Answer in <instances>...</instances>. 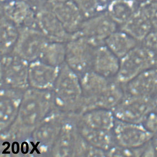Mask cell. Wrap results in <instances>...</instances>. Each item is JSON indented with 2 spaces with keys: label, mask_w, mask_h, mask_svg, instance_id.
Instances as JSON below:
<instances>
[{
  "label": "cell",
  "mask_w": 157,
  "mask_h": 157,
  "mask_svg": "<svg viewBox=\"0 0 157 157\" xmlns=\"http://www.w3.org/2000/svg\"><path fill=\"white\" fill-rule=\"evenodd\" d=\"M49 41L37 26L20 28L17 41L12 53L30 63L40 59Z\"/></svg>",
  "instance_id": "cell-9"
},
{
  "label": "cell",
  "mask_w": 157,
  "mask_h": 157,
  "mask_svg": "<svg viewBox=\"0 0 157 157\" xmlns=\"http://www.w3.org/2000/svg\"><path fill=\"white\" fill-rule=\"evenodd\" d=\"M29 63L13 53L1 56V88L26 90Z\"/></svg>",
  "instance_id": "cell-6"
},
{
  "label": "cell",
  "mask_w": 157,
  "mask_h": 157,
  "mask_svg": "<svg viewBox=\"0 0 157 157\" xmlns=\"http://www.w3.org/2000/svg\"><path fill=\"white\" fill-rule=\"evenodd\" d=\"M56 108L52 90L28 88L23 94L15 122L6 133L1 135V141L27 142L38 124Z\"/></svg>",
  "instance_id": "cell-1"
},
{
  "label": "cell",
  "mask_w": 157,
  "mask_h": 157,
  "mask_svg": "<svg viewBox=\"0 0 157 157\" xmlns=\"http://www.w3.org/2000/svg\"><path fill=\"white\" fill-rule=\"evenodd\" d=\"M125 94L132 96L155 97L157 67L147 70L123 86Z\"/></svg>",
  "instance_id": "cell-18"
},
{
  "label": "cell",
  "mask_w": 157,
  "mask_h": 157,
  "mask_svg": "<svg viewBox=\"0 0 157 157\" xmlns=\"http://www.w3.org/2000/svg\"><path fill=\"white\" fill-rule=\"evenodd\" d=\"M68 1V0H48L47 3H48V4H53V3L64 2V1Z\"/></svg>",
  "instance_id": "cell-35"
},
{
  "label": "cell",
  "mask_w": 157,
  "mask_h": 157,
  "mask_svg": "<svg viewBox=\"0 0 157 157\" xmlns=\"http://www.w3.org/2000/svg\"><path fill=\"white\" fill-rule=\"evenodd\" d=\"M144 147L132 149L116 144L107 152V157H142Z\"/></svg>",
  "instance_id": "cell-28"
},
{
  "label": "cell",
  "mask_w": 157,
  "mask_h": 157,
  "mask_svg": "<svg viewBox=\"0 0 157 157\" xmlns=\"http://www.w3.org/2000/svg\"><path fill=\"white\" fill-rule=\"evenodd\" d=\"M140 44L130 35L119 29L112 33L105 41V45L119 59Z\"/></svg>",
  "instance_id": "cell-22"
},
{
  "label": "cell",
  "mask_w": 157,
  "mask_h": 157,
  "mask_svg": "<svg viewBox=\"0 0 157 157\" xmlns=\"http://www.w3.org/2000/svg\"><path fill=\"white\" fill-rule=\"evenodd\" d=\"M0 30L1 56L11 53L17 41L20 29L11 21L1 15Z\"/></svg>",
  "instance_id": "cell-25"
},
{
  "label": "cell",
  "mask_w": 157,
  "mask_h": 157,
  "mask_svg": "<svg viewBox=\"0 0 157 157\" xmlns=\"http://www.w3.org/2000/svg\"><path fill=\"white\" fill-rule=\"evenodd\" d=\"M120 59L103 44L96 48L92 71L107 78L116 77L119 71Z\"/></svg>",
  "instance_id": "cell-19"
},
{
  "label": "cell",
  "mask_w": 157,
  "mask_h": 157,
  "mask_svg": "<svg viewBox=\"0 0 157 157\" xmlns=\"http://www.w3.org/2000/svg\"><path fill=\"white\" fill-rule=\"evenodd\" d=\"M50 156L55 157H107L105 151L90 145L79 132L77 114H68Z\"/></svg>",
  "instance_id": "cell-2"
},
{
  "label": "cell",
  "mask_w": 157,
  "mask_h": 157,
  "mask_svg": "<svg viewBox=\"0 0 157 157\" xmlns=\"http://www.w3.org/2000/svg\"><path fill=\"white\" fill-rule=\"evenodd\" d=\"M119 29L128 33L140 44L153 28L148 18L138 9L129 20L119 27Z\"/></svg>",
  "instance_id": "cell-23"
},
{
  "label": "cell",
  "mask_w": 157,
  "mask_h": 157,
  "mask_svg": "<svg viewBox=\"0 0 157 157\" xmlns=\"http://www.w3.org/2000/svg\"><path fill=\"white\" fill-rule=\"evenodd\" d=\"M66 43L49 41L41 53L39 59L53 67H61L66 63Z\"/></svg>",
  "instance_id": "cell-26"
},
{
  "label": "cell",
  "mask_w": 157,
  "mask_h": 157,
  "mask_svg": "<svg viewBox=\"0 0 157 157\" xmlns=\"http://www.w3.org/2000/svg\"><path fill=\"white\" fill-rule=\"evenodd\" d=\"M155 1H157V0H155Z\"/></svg>",
  "instance_id": "cell-39"
},
{
  "label": "cell",
  "mask_w": 157,
  "mask_h": 157,
  "mask_svg": "<svg viewBox=\"0 0 157 157\" xmlns=\"http://www.w3.org/2000/svg\"><path fill=\"white\" fill-rule=\"evenodd\" d=\"M139 9L144 14L153 29H157V1L146 0L140 3Z\"/></svg>",
  "instance_id": "cell-27"
},
{
  "label": "cell",
  "mask_w": 157,
  "mask_h": 157,
  "mask_svg": "<svg viewBox=\"0 0 157 157\" xmlns=\"http://www.w3.org/2000/svg\"><path fill=\"white\" fill-rule=\"evenodd\" d=\"M56 107L67 114H80L83 93L80 77L66 63L60 67L52 90Z\"/></svg>",
  "instance_id": "cell-3"
},
{
  "label": "cell",
  "mask_w": 157,
  "mask_h": 157,
  "mask_svg": "<svg viewBox=\"0 0 157 157\" xmlns=\"http://www.w3.org/2000/svg\"><path fill=\"white\" fill-rule=\"evenodd\" d=\"M143 125L153 136L157 134V111L153 110L146 117L142 123Z\"/></svg>",
  "instance_id": "cell-31"
},
{
  "label": "cell",
  "mask_w": 157,
  "mask_h": 157,
  "mask_svg": "<svg viewBox=\"0 0 157 157\" xmlns=\"http://www.w3.org/2000/svg\"><path fill=\"white\" fill-rule=\"evenodd\" d=\"M1 2H6V1H11V0H1Z\"/></svg>",
  "instance_id": "cell-37"
},
{
  "label": "cell",
  "mask_w": 157,
  "mask_h": 157,
  "mask_svg": "<svg viewBox=\"0 0 157 157\" xmlns=\"http://www.w3.org/2000/svg\"><path fill=\"white\" fill-rule=\"evenodd\" d=\"M113 133L117 145L128 148L143 147L153 137L142 123L128 122L117 119Z\"/></svg>",
  "instance_id": "cell-11"
},
{
  "label": "cell",
  "mask_w": 157,
  "mask_h": 157,
  "mask_svg": "<svg viewBox=\"0 0 157 157\" xmlns=\"http://www.w3.org/2000/svg\"><path fill=\"white\" fill-rule=\"evenodd\" d=\"M135 1H136L137 2H138V3H140V2H144V1H145L146 0H134Z\"/></svg>",
  "instance_id": "cell-36"
},
{
  "label": "cell",
  "mask_w": 157,
  "mask_h": 157,
  "mask_svg": "<svg viewBox=\"0 0 157 157\" xmlns=\"http://www.w3.org/2000/svg\"><path fill=\"white\" fill-rule=\"evenodd\" d=\"M144 157H157V134L145 146Z\"/></svg>",
  "instance_id": "cell-32"
},
{
  "label": "cell",
  "mask_w": 157,
  "mask_h": 157,
  "mask_svg": "<svg viewBox=\"0 0 157 157\" xmlns=\"http://www.w3.org/2000/svg\"><path fill=\"white\" fill-rule=\"evenodd\" d=\"M114 0H97L98 12L105 11L109 5Z\"/></svg>",
  "instance_id": "cell-33"
},
{
  "label": "cell",
  "mask_w": 157,
  "mask_h": 157,
  "mask_svg": "<svg viewBox=\"0 0 157 157\" xmlns=\"http://www.w3.org/2000/svg\"><path fill=\"white\" fill-rule=\"evenodd\" d=\"M79 132L90 145L106 153L116 145L113 130L107 131L90 128L79 122L77 118Z\"/></svg>",
  "instance_id": "cell-21"
},
{
  "label": "cell",
  "mask_w": 157,
  "mask_h": 157,
  "mask_svg": "<svg viewBox=\"0 0 157 157\" xmlns=\"http://www.w3.org/2000/svg\"><path fill=\"white\" fill-rule=\"evenodd\" d=\"M36 10L45 5L48 0H27Z\"/></svg>",
  "instance_id": "cell-34"
},
{
  "label": "cell",
  "mask_w": 157,
  "mask_h": 157,
  "mask_svg": "<svg viewBox=\"0 0 157 157\" xmlns=\"http://www.w3.org/2000/svg\"><path fill=\"white\" fill-rule=\"evenodd\" d=\"M118 29L107 12H99L85 18L77 36L87 38L98 46L105 44V40Z\"/></svg>",
  "instance_id": "cell-10"
},
{
  "label": "cell",
  "mask_w": 157,
  "mask_h": 157,
  "mask_svg": "<svg viewBox=\"0 0 157 157\" xmlns=\"http://www.w3.org/2000/svg\"><path fill=\"white\" fill-rule=\"evenodd\" d=\"M157 98L132 96L125 94L122 100L112 110L117 119L128 122L142 123L153 111Z\"/></svg>",
  "instance_id": "cell-8"
},
{
  "label": "cell",
  "mask_w": 157,
  "mask_h": 157,
  "mask_svg": "<svg viewBox=\"0 0 157 157\" xmlns=\"http://www.w3.org/2000/svg\"><path fill=\"white\" fill-rule=\"evenodd\" d=\"M67 114L56 108L41 121L26 143L30 144V153L50 156Z\"/></svg>",
  "instance_id": "cell-4"
},
{
  "label": "cell",
  "mask_w": 157,
  "mask_h": 157,
  "mask_svg": "<svg viewBox=\"0 0 157 157\" xmlns=\"http://www.w3.org/2000/svg\"><path fill=\"white\" fill-rule=\"evenodd\" d=\"M139 6L140 3L134 0H114L105 11L119 27L133 16Z\"/></svg>",
  "instance_id": "cell-24"
},
{
  "label": "cell",
  "mask_w": 157,
  "mask_h": 157,
  "mask_svg": "<svg viewBox=\"0 0 157 157\" xmlns=\"http://www.w3.org/2000/svg\"><path fill=\"white\" fill-rule=\"evenodd\" d=\"M25 90L1 88L0 91V131L6 133L15 122Z\"/></svg>",
  "instance_id": "cell-13"
},
{
  "label": "cell",
  "mask_w": 157,
  "mask_h": 157,
  "mask_svg": "<svg viewBox=\"0 0 157 157\" xmlns=\"http://www.w3.org/2000/svg\"><path fill=\"white\" fill-rule=\"evenodd\" d=\"M64 29L71 35L78 33L86 17L72 0L48 4Z\"/></svg>",
  "instance_id": "cell-17"
},
{
  "label": "cell",
  "mask_w": 157,
  "mask_h": 157,
  "mask_svg": "<svg viewBox=\"0 0 157 157\" xmlns=\"http://www.w3.org/2000/svg\"><path fill=\"white\" fill-rule=\"evenodd\" d=\"M112 79L101 76L92 70L80 77L83 99L81 113L93 108L97 99L107 88Z\"/></svg>",
  "instance_id": "cell-15"
},
{
  "label": "cell",
  "mask_w": 157,
  "mask_h": 157,
  "mask_svg": "<svg viewBox=\"0 0 157 157\" xmlns=\"http://www.w3.org/2000/svg\"><path fill=\"white\" fill-rule=\"evenodd\" d=\"M156 97H157V93H156Z\"/></svg>",
  "instance_id": "cell-38"
},
{
  "label": "cell",
  "mask_w": 157,
  "mask_h": 157,
  "mask_svg": "<svg viewBox=\"0 0 157 157\" xmlns=\"http://www.w3.org/2000/svg\"><path fill=\"white\" fill-rule=\"evenodd\" d=\"M83 13L86 18L96 14L98 12L97 0H72Z\"/></svg>",
  "instance_id": "cell-29"
},
{
  "label": "cell",
  "mask_w": 157,
  "mask_h": 157,
  "mask_svg": "<svg viewBox=\"0 0 157 157\" xmlns=\"http://www.w3.org/2000/svg\"><path fill=\"white\" fill-rule=\"evenodd\" d=\"M79 122L90 128L112 131L116 118L112 110L94 108L77 114Z\"/></svg>",
  "instance_id": "cell-20"
},
{
  "label": "cell",
  "mask_w": 157,
  "mask_h": 157,
  "mask_svg": "<svg viewBox=\"0 0 157 157\" xmlns=\"http://www.w3.org/2000/svg\"><path fill=\"white\" fill-rule=\"evenodd\" d=\"M97 47L87 38L75 36L66 43V63L81 77L92 70Z\"/></svg>",
  "instance_id": "cell-7"
},
{
  "label": "cell",
  "mask_w": 157,
  "mask_h": 157,
  "mask_svg": "<svg viewBox=\"0 0 157 157\" xmlns=\"http://www.w3.org/2000/svg\"><path fill=\"white\" fill-rule=\"evenodd\" d=\"M60 67H53L40 59L30 62L29 68V87L41 90H52Z\"/></svg>",
  "instance_id": "cell-16"
},
{
  "label": "cell",
  "mask_w": 157,
  "mask_h": 157,
  "mask_svg": "<svg viewBox=\"0 0 157 157\" xmlns=\"http://www.w3.org/2000/svg\"><path fill=\"white\" fill-rule=\"evenodd\" d=\"M157 57V29H153L140 43Z\"/></svg>",
  "instance_id": "cell-30"
},
{
  "label": "cell",
  "mask_w": 157,
  "mask_h": 157,
  "mask_svg": "<svg viewBox=\"0 0 157 157\" xmlns=\"http://www.w3.org/2000/svg\"><path fill=\"white\" fill-rule=\"evenodd\" d=\"M36 25L50 41L67 42L75 37L66 30L47 3L36 10Z\"/></svg>",
  "instance_id": "cell-12"
},
{
  "label": "cell",
  "mask_w": 157,
  "mask_h": 157,
  "mask_svg": "<svg viewBox=\"0 0 157 157\" xmlns=\"http://www.w3.org/2000/svg\"><path fill=\"white\" fill-rule=\"evenodd\" d=\"M36 10L27 0H11L1 4V15L20 29L36 26Z\"/></svg>",
  "instance_id": "cell-14"
},
{
  "label": "cell",
  "mask_w": 157,
  "mask_h": 157,
  "mask_svg": "<svg viewBox=\"0 0 157 157\" xmlns=\"http://www.w3.org/2000/svg\"><path fill=\"white\" fill-rule=\"evenodd\" d=\"M157 67V57L140 44L120 59L119 71L115 78L124 86L147 70Z\"/></svg>",
  "instance_id": "cell-5"
}]
</instances>
